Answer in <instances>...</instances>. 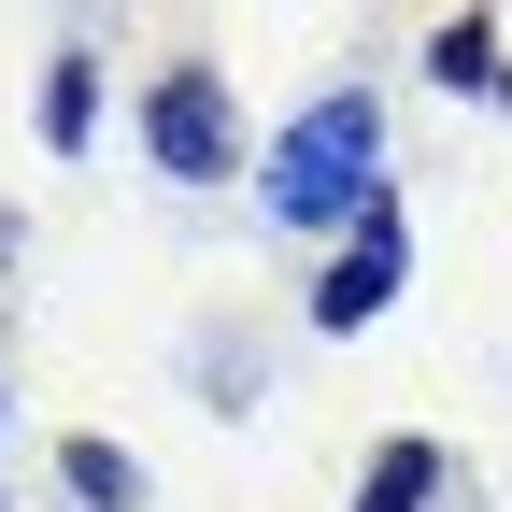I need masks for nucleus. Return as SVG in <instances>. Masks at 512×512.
<instances>
[{"label": "nucleus", "mask_w": 512, "mask_h": 512, "mask_svg": "<svg viewBox=\"0 0 512 512\" xmlns=\"http://www.w3.org/2000/svg\"><path fill=\"white\" fill-rule=\"evenodd\" d=\"M441 498H456V456H441L427 427L370 441V470H356V512H441Z\"/></svg>", "instance_id": "20e7f679"}, {"label": "nucleus", "mask_w": 512, "mask_h": 512, "mask_svg": "<svg viewBox=\"0 0 512 512\" xmlns=\"http://www.w3.org/2000/svg\"><path fill=\"white\" fill-rule=\"evenodd\" d=\"M57 484H72L86 512H143V456H128V441H100V427L57 441Z\"/></svg>", "instance_id": "39448f33"}, {"label": "nucleus", "mask_w": 512, "mask_h": 512, "mask_svg": "<svg viewBox=\"0 0 512 512\" xmlns=\"http://www.w3.org/2000/svg\"><path fill=\"white\" fill-rule=\"evenodd\" d=\"M0 512H15V498H0Z\"/></svg>", "instance_id": "9d476101"}, {"label": "nucleus", "mask_w": 512, "mask_h": 512, "mask_svg": "<svg viewBox=\"0 0 512 512\" xmlns=\"http://www.w3.org/2000/svg\"><path fill=\"white\" fill-rule=\"evenodd\" d=\"M427 86L498 100V86H512V72H498V15H441V29H427Z\"/></svg>", "instance_id": "423d86ee"}, {"label": "nucleus", "mask_w": 512, "mask_h": 512, "mask_svg": "<svg viewBox=\"0 0 512 512\" xmlns=\"http://www.w3.org/2000/svg\"><path fill=\"white\" fill-rule=\"evenodd\" d=\"M0 256H15V214H0Z\"/></svg>", "instance_id": "6e6552de"}, {"label": "nucleus", "mask_w": 512, "mask_h": 512, "mask_svg": "<svg viewBox=\"0 0 512 512\" xmlns=\"http://www.w3.org/2000/svg\"><path fill=\"white\" fill-rule=\"evenodd\" d=\"M370 200H384V100H370V86H313L271 143H256V214L342 242Z\"/></svg>", "instance_id": "f257e3e1"}, {"label": "nucleus", "mask_w": 512, "mask_h": 512, "mask_svg": "<svg viewBox=\"0 0 512 512\" xmlns=\"http://www.w3.org/2000/svg\"><path fill=\"white\" fill-rule=\"evenodd\" d=\"M498 100H512V86H498Z\"/></svg>", "instance_id": "9b49d317"}, {"label": "nucleus", "mask_w": 512, "mask_h": 512, "mask_svg": "<svg viewBox=\"0 0 512 512\" xmlns=\"http://www.w3.org/2000/svg\"><path fill=\"white\" fill-rule=\"evenodd\" d=\"M143 157H157V185H228V171H242V114H228V72L171 57V72L143 86Z\"/></svg>", "instance_id": "7ed1b4c3"}, {"label": "nucleus", "mask_w": 512, "mask_h": 512, "mask_svg": "<svg viewBox=\"0 0 512 512\" xmlns=\"http://www.w3.org/2000/svg\"><path fill=\"white\" fill-rule=\"evenodd\" d=\"M0 413H15V399H0Z\"/></svg>", "instance_id": "1a4fd4ad"}, {"label": "nucleus", "mask_w": 512, "mask_h": 512, "mask_svg": "<svg viewBox=\"0 0 512 512\" xmlns=\"http://www.w3.org/2000/svg\"><path fill=\"white\" fill-rule=\"evenodd\" d=\"M399 285H413V214H399V185H384V200L328 242V271H313V328H328V342H356V328H384V313H399Z\"/></svg>", "instance_id": "f03ea898"}, {"label": "nucleus", "mask_w": 512, "mask_h": 512, "mask_svg": "<svg viewBox=\"0 0 512 512\" xmlns=\"http://www.w3.org/2000/svg\"><path fill=\"white\" fill-rule=\"evenodd\" d=\"M43 143L57 157L100 143V57H43Z\"/></svg>", "instance_id": "0eeeda50"}]
</instances>
